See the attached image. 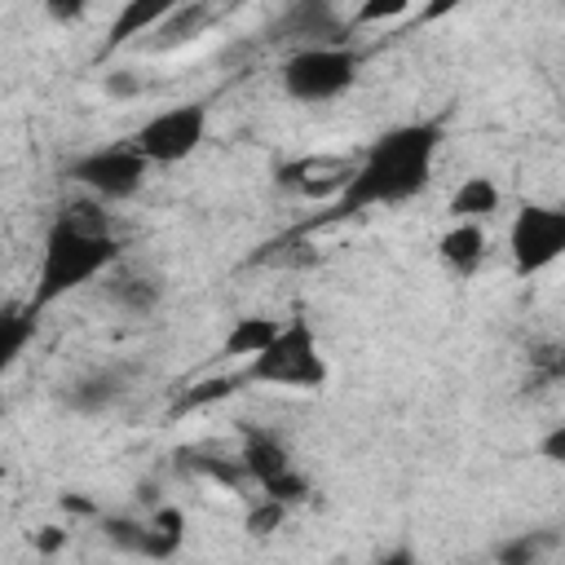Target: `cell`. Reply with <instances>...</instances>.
I'll use <instances>...</instances> for the list:
<instances>
[{
	"mask_svg": "<svg viewBox=\"0 0 565 565\" xmlns=\"http://www.w3.org/2000/svg\"><path fill=\"white\" fill-rule=\"evenodd\" d=\"M441 150V124L437 119H419V124H397L388 132H380L362 154L358 168L344 185V194L331 203V221H344L353 212L366 207H397L411 203L415 194H424V185L433 181V163Z\"/></svg>",
	"mask_w": 565,
	"mask_h": 565,
	"instance_id": "cell-1",
	"label": "cell"
},
{
	"mask_svg": "<svg viewBox=\"0 0 565 565\" xmlns=\"http://www.w3.org/2000/svg\"><path fill=\"white\" fill-rule=\"evenodd\" d=\"M119 260H124V238L110 230V216L93 203H71L53 216V225L44 234L40 265H35V287H31V300L22 309L31 318H40L62 296L106 278Z\"/></svg>",
	"mask_w": 565,
	"mask_h": 565,
	"instance_id": "cell-2",
	"label": "cell"
},
{
	"mask_svg": "<svg viewBox=\"0 0 565 565\" xmlns=\"http://www.w3.org/2000/svg\"><path fill=\"white\" fill-rule=\"evenodd\" d=\"M327 380H331V366L305 313L282 318L278 335L238 366V384H269V388H291V393H322Z\"/></svg>",
	"mask_w": 565,
	"mask_h": 565,
	"instance_id": "cell-3",
	"label": "cell"
},
{
	"mask_svg": "<svg viewBox=\"0 0 565 565\" xmlns=\"http://www.w3.org/2000/svg\"><path fill=\"white\" fill-rule=\"evenodd\" d=\"M358 71H362V57L349 44H313V49H296L282 62L278 84L291 102L322 106V102L344 97L358 84Z\"/></svg>",
	"mask_w": 565,
	"mask_h": 565,
	"instance_id": "cell-4",
	"label": "cell"
},
{
	"mask_svg": "<svg viewBox=\"0 0 565 565\" xmlns=\"http://www.w3.org/2000/svg\"><path fill=\"white\" fill-rule=\"evenodd\" d=\"M207 137V106L203 102H181L168 110H154L150 119H141V128L132 137H124L150 168H172L185 163Z\"/></svg>",
	"mask_w": 565,
	"mask_h": 565,
	"instance_id": "cell-5",
	"label": "cell"
},
{
	"mask_svg": "<svg viewBox=\"0 0 565 565\" xmlns=\"http://www.w3.org/2000/svg\"><path fill=\"white\" fill-rule=\"evenodd\" d=\"M238 459H243L247 481L260 490V499H274V503H282V508L309 499V477L296 468L287 441L274 437L269 428H243Z\"/></svg>",
	"mask_w": 565,
	"mask_h": 565,
	"instance_id": "cell-6",
	"label": "cell"
},
{
	"mask_svg": "<svg viewBox=\"0 0 565 565\" xmlns=\"http://www.w3.org/2000/svg\"><path fill=\"white\" fill-rule=\"evenodd\" d=\"M565 252V207L556 203H521L508 225V256L516 278H534L556 265Z\"/></svg>",
	"mask_w": 565,
	"mask_h": 565,
	"instance_id": "cell-7",
	"label": "cell"
},
{
	"mask_svg": "<svg viewBox=\"0 0 565 565\" xmlns=\"http://www.w3.org/2000/svg\"><path fill=\"white\" fill-rule=\"evenodd\" d=\"M66 177H71L75 185H84V190H88L93 199H102V203H124V199H132V194L146 185L150 163H146L128 141H115V146H97V150L71 159V163H66Z\"/></svg>",
	"mask_w": 565,
	"mask_h": 565,
	"instance_id": "cell-8",
	"label": "cell"
},
{
	"mask_svg": "<svg viewBox=\"0 0 565 565\" xmlns=\"http://www.w3.org/2000/svg\"><path fill=\"white\" fill-rule=\"evenodd\" d=\"M358 159L353 154H300V159H287L278 168V185L282 190H296L305 199H327L335 203L353 177Z\"/></svg>",
	"mask_w": 565,
	"mask_h": 565,
	"instance_id": "cell-9",
	"label": "cell"
},
{
	"mask_svg": "<svg viewBox=\"0 0 565 565\" xmlns=\"http://www.w3.org/2000/svg\"><path fill=\"white\" fill-rule=\"evenodd\" d=\"M207 26H216V9H212V4H199V0L172 4V9L137 40V49H141V53H172V49L194 44Z\"/></svg>",
	"mask_w": 565,
	"mask_h": 565,
	"instance_id": "cell-10",
	"label": "cell"
},
{
	"mask_svg": "<svg viewBox=\"0 0 565 565\" xmlns=\"http://www.w3.org/2000/svg\"><path fill=\"white\" fill-rule=\"evenodd\" d=\"M102 291H106V300H110L115 309H124V313H150V309H159V300H163V274L150 269V265H128V260H119V265L102 278Z\"/></svg>",
	"mask_w": 565,
	"mask_h": 565,
	"instance_id": "cell-11",
	"label": "cell"
},
{
	"mask_svg": "<svg viewBox=\"0 0 565 565\" xmlns=\"http://www.w3.org/2000/svg\"><path fill=\"white\" fill-rule=\"evenodd\" d=\"M340 13L331 4H318V0H305V4H291L278 22V35L287 40H300V49H313V44H340Z\"/></svg>",
	"mask_w": 565,
	"mask_h": 565,
	"instance_id": "cell-12",
	"label": "cell"
},
{
	"mask_svg": "<svg viewBox=\"0 0 565 565\" xmlns=\"http://www.w3.org/2000/svg\"><path fill=\"white\" fill-rule=\"evenodd\" d=\"M437 260H441V269L455 274L459 282L472 278V274L481 269V260H486V225H477V221H455V225L437 238Z\"/></svg>",
	"mask_w": 565,
	"mask_h": 565,
	"instance_id": "cell-13",
	"label": "cell"
},
{
	"mask_svg": "<svg viewBox=\"0 0 565 565\" xmlns=\"http://www.w3.org/2000/svg\"><path fill=\"white\" fill-rule=\"evenodd\" d=\"M124 393H128L124 371H119V366H102V371L79 375V380L66 388V406H71L75 415H102V411H110Z\"/></svg>",
	"mask_w": 565,
	"mask_h": 565,
	"instance_id": "cell-14",
	"label": "cell"
},
{
	"mask_svg": "<svg viewBox=\"0 0 565 565\" xmlns=\"http://www.w3.org/2000/svg\"><path fill=\"white\" fill-rule=\"evenodd\" d=\"M278 327H282V318H269V313H243V318L230 322V331H225L216 358H225V362H247V358H256V353L278 335Z\"/></svg>",
	"mask_w": 565,
	"mask_h": 565,
	"instance_id": "cell-15",
	"label": "cell"
},
{
	"mask_svg": "<svg viewBox=\"0 0 565 565\" xmlns=\"http://www.w3.org/2000/svg\"><path fill=\"white\" fill-rule=\"evenodd\" d=\"M499 203H503V194H499V185L490 177H463L455 185L446 212H450V221H477L481 225L490 212H499Z\"/></svg>",
	"mask_w": 565,
	"mask_h": 565,
	"instance_id": "cell-16",
	"label": "cell"
},
{
	"mask_svg": "<svg viewBox=\"0 0 565 565\" xmlns=\"http://www.w3.org/2000/svg\"><path fill=\"white\" fill-rule=\"evenodd\" d=\"M177 459H181V468H190L199 477H212V481H221L230 490L247 486V472H243L238 450L225 455V450H212V446H185V450H177Z\"/></svg>",
	"mask_w": 565,
	"mask_h": 565,
	"instance_id": "cell-17",
	"label": "cell"
},
{
	"mask_svg": "<svg viewBox=\"0 0 565 565\" xmlns=\"http://www.w3.org/2000/svg\"><path fill=\"white\" fill-rule=\"evenodd\" d=\"M168 9H172L168 0H128V4H119L115 22H110V31H106V49H124V44L141 40Z\"/></svg>",
	"mask_w": 565,
	"mask_h": 565,
	"instance_id": "cell-18",
	"label": "cell"
},
{
	"mask_svg": "<svg viewBox=\"0 0 565 565\" xmlns=\"http://www.w3.org/2000/svg\"><path fill=\"white\" fill-rule=\"evenodd\" d=\"M35 327H40V318H31L26 309H0V380L26 353V344L35 340Z\"/></svg>",
	"mask_w": 565,
	"mask_h": 565,
	"instance_id": "cell-19",
	"label": "cell"
},
{
	"mask_svg": "<svg viewBox=\"0 0 565 565\" xmlns=\"http://www.w3.org/2000/svg\"><path fill=\"white\" fill-rule=\"evenodd\" d=\"M547 547H556V534H552V530H530V534L508 539V543L494 552V561H499V565H539V552H547Z\"/></svg>",
	"mask_w": 565,
	"mask_h": 565,
	"instance_id": "cell-20",
	"label": "cell"
},
{
	"mask_svg": "<svg viewBox=\"0 0 565 565\" xmlns=\"http://www.w3.org/2000/svg\"><path fill=\"white\" fill-rule=\"evenodd\" d=\"M238 388H243V384H238V371H234V375H216V380H199V384L185 388V397L177 402V411H199V406L221 402V397H230V393H238Z\"/></svg>",
	"mask_w": 565,
	"mask_h": 565,
	"instance_id": "cell-21",
	"label": "cell"
},
{
	"mask_svg": "<svg viewBox=\"0 0 565 565\" xmlns=\"http://www.w3.org/2000/svg\"><path fill=\"white\" fill-rule=\"evenodd\" d=\"M282 521H287V508H282V503L256 499V503L247 508V516H243V530H247L252 539H269L274 530H282Z\"/></svg>",
	"mask_w": 565,
	"mask_h": 565,
	"instance_id": "cell-22",
	"label": "cell"
},
{
	"mask_svg": "<svg viewBox=\"0 0 565 565\" xmlns=\"http://www.w3.org/2000/svg\"><path fill=\"white\" fill-rule=\"evenodd\" d=\"M411 4L406 0H366V4H358L353 9V26H371V22H388V18H402Z\"/></svg>",
	"mask_w": 565,
	"mask_h": 565,
	"instance_id": "cell-23",
	"label": "cell"
},
{
	"mask_svg": "<svg viewBox=\"0 0 565 565\" xmlns=\"http://www.w3.org/2000/svg\"><path fill=\"white\" fill-rule=\"evenodd\" d=\"M102 88H106L110 97H137V93H141V79H137L132 71H106Z\"/></svg>",
	"mask_w": 565,
	"mask_h": 565,
	"instance_id": "cell-24",
	"label": "cell"
},
{
	"mask_svg": "<svg viewBox=\"0 0 565 565\" xmlns=\"http://www.w3.org/2000/svg\"><path fill=\"white\" fill-rule=\"evenodd\" d=\"M31 547H35L40 556H53V552L66 547V530H62V525H40V530L31 534Z\"/></svg>",
	"mask_w": 565,
	"mask_h": 565,
	"instance_id": "cell-25",
	"label": "cell"
},
{
	"mask_svg": "<svg viewBox=\"0 0 565 565\" xmlns=\"http://www.w3.org/2000/svg\"><path fill=\"white\" fill-rule=\"evenodd\" d=\"M375 565H419V561H415V552H411V547H393V552H384Z\"/></svg>",
	"mask_w": 565,
	"mask_h": 565,
	"instance_id": "cell-26",
	"label": "cell"
},
{
	"mask_svg": "<svg viewBox=\"0 0 565 565\" xmlns=\"http://www.w3.org/2000/svg\"><path fill=\"white\" fill-rule=\"evenodd\" d=\"M561 446H565V428H552V437L543 441V455L556 463V459H561Z\"/></svg>",
	"mask_w": 565,
	"mask_h": 565,
	"instance_id": "cell-27",
	"label": "cell"
},
{
	"mask_svg": "<svg viewBox=\"0 0 565 565\" xmlns=\"http://www.w3.org/2000/svg\"><path fill=\"white\" fill-rule=\"evenodd\" d=\"M49 13L62 22H75V18H84V4H49Z\"/></svg>",
	"mask_w": 565,
	"mask_h": 565,
	"instance_id": "cell-28",
	"label": "cell"
}]
</instances>
